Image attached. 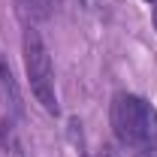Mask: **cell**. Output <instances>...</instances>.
<instances>
[{
  "label": "cell",
  "mask_w": 157,
  "mask_h": 157,
  "mask_svg": "<svg viewBox=\"0 0 157 157\" xmlns=\"http://www.w3.org/2000/svg\"><path fill=\"white\" fill-rule=\"evenodd\" d=\"M18 6H21V12L30 15V18H48L55 0H18Z\"/></svg>",
  "instance_id": "277c9868"
},
{
  "label": "cell",
  "mask_w": 157,
  "mask_h": 157,
  "mask_svg": "<svg viewBox=\"0 0 157 157\" xmlns=\"http://www.w3.org/2000/svg\"><path fill=\"white\" fill-rule=\"evenodd\" d=\"M109 121L121 148L133 151L136 157H157V109L145 97L127 91L115 94Z\"/></svg>",
  "instance_id": "6da1fadb"
},
{
  "label": "cell",
  "mask_w": 157,
  "mask_h": 157,
  "mask_svg": "<svg viewBox=\"0 0 157 157\" xmlns=\"http://www.w3.org/2000/svg\"><path fill=\"white\" fill-rule=\"evenodd\" d=\"M3 148H6L9 157H24L21 142L15 139V130H12V121H3Z\"/></svg>",
  "instance_id": "5b68a950"
},
{
  "label": "cell",
  "mask_w": 157,
  "mask_h": 157,
  "mask_svg": "<svg viewBox=\"0 0 157 157\" xmlns=\"http://www.w3.org/2000/svg\"><path fill=\"white\" fill-rule=\"evenodd\" d=\"M0 91L9 97V106L18 112V109H21V94H18V85H15L12 70H9V63L3 60V55H0Z\"/></svg>",
  "instance_id": "3957f363"
},
{
  "label": "cell",
  "mask_w": 157,
  "mask_h": 157,
  "mask_svg": "<svg viewBox=\"0 0 157 157\" xmlns=\"http://www.w3.org/2000/svg\"><path fill=\"white\" fill-rule=\"evenodd\" d=\"M100 157H112V154H100Z\"/></svg>",
  "instance_id": "52a82bcc"
},
{
  "label": "cell",
  "mask_w": 157,
  "mask_h": 157,
  "mask_svg": "<svg viewBox=\"0 0 157 157\" xmlns=\"http://www.w3.org/2000/svg\"><path fill=\"white\" fill-rule=\"evenodd\" d=\"M21 58H24V73H27L30 94L36 97V103L48 115H58L60 106H58V91H55V67H52L48 48L39 36V30H33L30 24L21 33Z\"/></svg>",
  "instance_id": "7a4b0ae2"
},
{
  "label": "cell",
  "mask_w": 157,
  "mask_h": 157,
  "mask_svg": "<svg viewBox=\"0 0 157 157\" xmlns=\"http://www.w3.org/2000/svg\"><path fill=\"white\" fill-rule=\"evenodd\" d=\"M145 3H151V9H154V12H157V0H145Z\"/></svg>",
  "instance_id": "8992f818"
}]
</instances>
